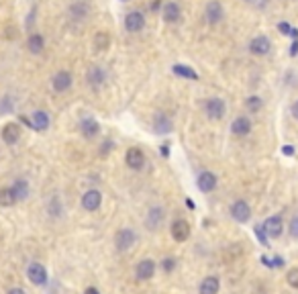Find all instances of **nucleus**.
Here are the masks:
<instances>
[{"label":"nucleus","mask_w":298,"mask_h":294,"mask_svg":"<svg viewBox=\"0 0 298 294\" xmlns=\"http://www.w3.org/2000/svg\"><path fill=\"white\" fill-rule=\"evenodd\" d=\"M204 111H206L208 118H212V120H221V118L225 117V113H227L225 100L219 98V96L208 98V100H206V105H204Z\"/></svg>","instance_id":"obj_1"},{"label":"nucleus","mask_w":298,"mask_h":294,"mask_svg":"<svg viewBox=\"0 0 298 294\" xmlns=\"http://www.w3.org/2000/svg\"><path fill=\"white\" fill-rule=\"evenodd\" d=\"M263 233H266L268 237H272V239H278L280 235H282V231H284V221L280 219L278 215H274V217H268L266 221H263V225L259 227Z\"/></svg>","instance_id":"obj_2"},{"label":"nucleus","mask_w":298,"mask_h":294,"mask_svg":"<svg viewBox=\"0 0 298 294\" xmlns=\"http://www.w3.org/2000/svg\"><path fill=\"white\" fill-rule=\"evenodd\" d=\"M27 278L35 286H45L47 284V270H45V266L39 264V262H33L27 268Z\"/></svg>","instance_id":"obj_3"},{"label":"nucleus","mask_w":298,"mask_h":294,"mask_svg":"<svg viewBox=\"0 0 298 294\" xmlns=\"http://www.w3.org/2000/svg\"><path fill=\"white\" fill-rule=\"evenodd\" d=\"M135 241H137V235L133 229H121L117 235H114V245H117V249L121 251H127L135 245Z\"/></svg>","instance_id":"obj_4"},{"label":"nucleus","mask_w":298,"mask_h":294,"mask_svg":"<svg viewBox=\"0 0 298 294\" xmlns=\"http://www.w3.org/2000/svg\"><path fill=\"white\" fill-rule=\"evenodd\" d=\"M231 217H233L237 223H247L251 217V209L245 200H235L231 204Z\"/></svg>","instance_id":"obj_5"},{"label":"nucleus","mask_w":298,"mask_h":294,"mask_svg":"<svg viewBox=\"0 0 298 294\" xmlns=\"http://www.w3.org/2000/svg\"><path fill=\"white\" fill-rule=\"evenodd\" d=\"M72 82H74V78H72V74H70L68 70H59V72L51 78V86H53L55 92L70 90V88H72Z\"/></svg>","instance_id":"obj_6"},{"label":"nucleus","mask_w":298,"mask_h":294,"mask_svg":"<svg viewBox=\"0 0 298 294\" xmlns=\"http://www.w3.org/2000/svg\"><path fill=\"white\" fill-rule=\"evenodd\" d=\"M23 123L31 125L35 131H47L49 127V115L45 111H35L31 115V118H23Z\"/></svg>","instance_id":"obj_7"},{"label":"nucleus","mask_w":298,"mask_h":294,"mask_svg":"<svg viewBox=\"0 0 298 294\" xmlns=\"http://www.w3.org/2000/svg\"><path fill=\"white\" fill-rule=\"evenodd\" d=\"M170 231H172V237L182 243V241H186L190 237V223L186 219H178V221L172 223V229Z\"/></svg>","instance_id":"obj_8"},{"label":"nucleus","mask_w":298,"mask_h":294,"mask_svg":"<svg viewBox=\"0 0 298 294\" xmlns=\"http://www.w3.org/2000/svg\"><path fill=\"white\" fill-rule=\"evenodd\" d=\"M204 16H206V21L210 25H217L223 21V4L219 2V0H210V2L206 4L204 8Z\"/></svg>","instance_id":"obj_9"},{"label":"nucleus","mask_w":298,"mask_h":294,"mask_svg":"<svg viewBox=\"0 0 298 294\" xmlns=\"http://www.w3.org/2000/svg\"><path fill=\"white\" fill-rule=\"evenodd\" d=\"M102 204V194L98 192V190H88V192H84V196H82V206H84L86 211H98Z\"/></svg>","instance_id":"obj_10"},{"label":"nucleus","mask_w":298,"mask_h":294,"mask_svg":"<svg viewBox=\"0 0 298 294\" xmlns=\"http://www.w3.org/2000/svg\"><path fill=\"white\" fill-rule=\"evenodd\" d=\"M125 27H127L129 33H139V31L145 27V16H143L141 12H137V10L129 12V14L125 16Z\"/></svg>","instance_id":"obj_11"},{"label":"nucleus","mask_w":298,"mask_h":294,"mask_svg":"<svg viewBox=\"0 0 298 294\" xmlns=\"http://www.w3.org/2000/svg\"><path fill=\"white\" fill-rule=\"evenodd\" d=\"M125 162H127V166H129L131 170H141V168L145 166V153H143L139 147H131V149L127 151Z\"/></svg>","instance_id":"obj_12"},{"label":"nucleus","mask_w":298,"mask_h":294,"mask_svg":"<svg viewBox=\"0 0 298 294\" xmlns=\"http://www.w3.org/2000/svg\"><path fill=\"white\" fill-rule=\"evenodd\" d=\"M270 49H272V43H270L268 37H263V35H257L249 43V51H251L253 56H268Z\"/></svg>","instance_id":"obj_13"},{"label":"nucleus","mask_w":298,"mask_h":294,"mask_svg":"<svg viewBox=\"0 0 298 294\" xmlns=\"http://www.w3.org/2000/svg\"><path fill=\"white\" fill-rule=\"evenodd\" d=\"M153 274H155V262L153 259H141V262L137 264V270H135L137 280H149V278H153Z\"/></svg>","instance_id":"obj_14"},{"label":"nucleus","mask_w":298,"mask_h":294,"mask_svg":"<svg viewBox=\"0 0 298 294\" xmlns=\"http://www.w3.org/2000/svg\"><path fill=\"white\" fill-rule=\"evenodd\" d=\"M2 141L6 143V145H14L16 141L21 139V127L16 125V123H6L4 127H2Z\"/></svg>","instance_id":"obj_15"},{"label":"nucleus","mask_w":298,"mask_h":294,"mask_svg":"<svg viewBox=\"0 0 298 294\" xmlns=\"http://www.w3.org/2000/svg\"><path fill=\"white\" fill-rule=\"evenodd\" d=\"M217 176L212 174V172H202L200 176H198V190H202V192H212L214 188H217Z\"/></svg>","instance_id":"obj_16"},{"label":"nucleus","mask_w":298,"mask_h":294,"mask_svg":"<svg viewBox=\"0 0 298 294\" xmlns=\"http://www.w3.org/2000/svg\"><path fill=\"white\" fill-rule=\"evenodd\" d=\"M231 131H233V135L243 137V135H247L251 131V120L247 117H237L233 123H231Z\"/></svg>","instance_id":"obj_17"},{"label":"nucleus","mask_w":298,"mask_h":294,"mask_svg":"<svg viewBox=\"0 0 298 294\" xmlns=\"http://www.w3.org/2000/svg\"><path fill=\"white\" fill-rule=\"evenodd\" d=\"M219 288H221V282H219L217 276H208V278H204V280L200 282V286H198V292H200V294H217Z\"/></svg>","instance_id":"obj_18"},{"label":"nucleus","mask_w":298,"mask_h":294,"mask_svg":"<svg viewBox=\"0 0 298 294\" xmlns=\"http://www.w3.org/2000/svg\"><path fill=\"white\" fill-rule=\"evenodd\" d=\"M153 131H155V133H159V135L170 133V131H172V120H170L168 117H165V115L157 113V115L153 117Z\"/></svg>","instance_id":"obj_19"},{"label":"nucleus","mask_w":298,"mask_h":294,"mask_svg":"<svg viewBox=\"0 0 298 294\" xmlns=\"http://www.w3.org/2000/svg\"><path fill=\"white\" fill-rule=\"evenodd\" d=\"M104 78L106 76H104V70H102L100 65H92L90 70H88V74H86L88 84L94 86V88H96V86H100V84H104Z\"/></svg>","instance_id":"obj_20"},{"label":"nucleus","mask_w":298,"mask_h":294,"mask_svg":"<svg viewBox=\"0 0 298 294\" xmlns=\"http://www.w3.org/2000/svg\"><path fill=\"white\" fill-rule=\"evenodd\" d=\"M80 131H82V135H84V137L92 139V137H96V135H98L100 127H98V123H96L94 118H84V120L80 123Z\"/></svg>","instance_id":"obj_21"},{"label":"nucleus","mask_w":298,"mask_h":294,"mask_svg":"<svg viewBox=\"0 0 298 294\" xmlns=\"http://www.w3.org/2000/svg\"><path fill=\"white\" fill-rule=\"evenodd\" d=\"M180 16H182V12H180V6L176 2H165L163 4V19L168 23L180 21Z\"/></svg>","instance_id":"obj_22"},{"label":"nucleus","mask_w":298,"mask_h":294,"mask_svg":"<svg viewBox=\"0 0 298 294\" xmlns=\"http://www.w3.org/2000/svg\"><path fill=\"white\" fill-rule=\"evenodd\" d=\"M110 47V35L106 31H98L94 37V49L96 51H106Z\"/></svg>","instance_id":"obj_23"},{"label":"nucleus","mask_w":298,"mask_h":294,"mask_svg":"<svg viewBox=\"0 0 298 294\" xmlns=\"http://www.w3.org/2000/svg\"><path fill=\"white\" fill-rule=\"evenodd\" d=\"M27 47H29L31 54H41L43 47H45V41H43V37L39 35V33H33V35L29 37V41H27Z\"/></svg>","instance_id":"obj_24"},{"label":"nucleus","mask_w":298,"mask_h":294,"mask_svg":"<svg viewBox=\"0 0 298 294\" xmlns=\"http://www.w3.org/2000/svg\"><path fill=\"white\" fill-rule=\"evenodd\" d=\"M161 219H163V211L159 209V206H155V209L149 211L145 223H147V227H149V229H157V227H159V223H161Z\"/></svg>","instance_id":"obj_25"},{"label":"nucleus","mask_w":298,"mask_h":294,"mask_svg":"<svg viewBox=\"0 0 298 294\" xmlns=\"http://www.w3.org/2000/svg\"><path fill=\"white\" fill-rule=\"evenodd\" d=\"M10 188H12L16 200H25V198L29 196V184H27L25 180H14V184H12Z\"/></svg>","instance_id":"obj_26"},{"label":"nucleus","mask_w":298,"mask_h":294,"mask_svg":"<svg viewBox=\"0 0 298 294\" xmlns=\"http://www.w3.org/2000/svg\"><path fill=\"white\" fill-rule=\"evenodd\" d=\"M14 202H19L12 192V188H0V206H12Z\"/></svg>","instance_id":"obj_27"},{"label":"nucleus","mask_w":298,"mask_h":294,"mask_svg":"<svg viewBox=\"0 0 298 294\" xmlns=\"http://www.w3.org/2000/svg\"><path fill=\"white\" fill-rule=\"evenodd\" d=\"M174 72L178 74V76H184V78H190V80H198V74L192 70V67H184V65H182V63H176L174 65Z\"/></svg>","instance_id":"obj_28"},{"label":"nucleus","mask_w":298,"mask_h":294,"mask_svg":"<svg viewBox=\"0 0 298 294\" xmlns=\"http://www.w3.org/2000/svg\"><path fill=\"white\" fill-rule=\"evenodd\" d=\"M70 12H72V16H76V19H82V16H86L88 6H86L84 2H76V4L70 8Z\"/></svg>","instance_id":"obj_29"},{"label":"nucleus","mask_w":298,"mask_h":294,"mask_svg":"<svg viewBox=\"0 0 298 294\" xmlns=\"http://www.w3.org/2000/svg\"><path fill=\"white\" fill-rule=\"evenodd\" d=\"M245 105H247V109H249L251 113H257V111L261 109V98H259V96H249Z\"/></svg>","instance_id":"obj_30"},{"label":"nucleus","mask_w":298,"mask_h":294,"mask_svg":"<svg viewBox=\"0 0 298 294\" xmlns=\"http://www.w3.org/2000/svg\"><path fill=\"white\" fill-rule=\"evenodd\" d=\"M286 282H288L292 288H298V268H292V270L286 274Z\"/></svg>","instance_id":"obj_31"},{"label":"nucleus","mask_w":298,"mask_h":294,"mask_svg":"<svg viewBox=\"0 0 298 294\" xmlns=\"http://www.w3.org/2000/svg\"><path fill=\"white\" fill-rule=\"evenodd\" d=\"M288 229H290V235H292L294 239H298V215L290 221V227H288Z\"/></svg>","instance_id":"obj_32"},{"label":"nucleus","mask_w":298,"mask_h":294,"mask_svg":"<svg viewBox=\"0 0 298 294\" xmlns=\"http://www.w3.org/2000/svg\"><path fill=\"white\" fill-rule=\"evenodd\" d=\"M174 266H176V264H174L172 257H165V259H163V270H165V272H172Z\"/></svg>","instance_id":"obj_33"},{"label":"nucleus","mask_w":298,"mask_h":294,"mask_svg":"<svg viewBox=\"0 0 298 294\" xmlns=\"http://www.w3.org/2000/svg\"><path fill=\"white\" fill-rule=\"evenodd\" d=\"M4 111H10V98L4 96L2 98V105H0V113H4Z\"/></svg>","instance_id":"obj_34"},{"label":"nucleus","mask_w":298,"mask_h":294,"mask_svg":"<svg viewBox=\"0 0 298 294\" xmlns=\"http://www.w3.org/2000/svg\"><path fill=\"white\" fill-rule=\"evenodd\" d=\"M278 29H280V31H282V33H284V35H288V31H290V27H288L286 23H280V25H278Z\"/></svg>","instance_id":"obj_35"},{"label":"nucleus","mask_w":298,"mask_h":294,"mask_svg":"<svg viewBox=\"0 0 298 294\" xmlns=\"http://www.w3.org/2000/svg\"><path fill=\"white\" fill-rule=\"evenodd\" d=\"M8 294H27V292H25L23 288H10V290H8Z\"/></svg>","instance_id":"obj_36"},{"label":"nucleus","mask_w":298,"mask_h":294,"mask_svg":"<svg viewBox=\"0 0 298 294\" xmlns=\"http://www.w3.org/2000/svg\"><path fill=\"white\" fill-rule=\"evenodd\" d=\"M292 115H294V118H298V100L292 105Z\"/></svg>","instance_id":"obj_37"},{"label":"nucleus","mask_w":298,"mask_h":294,"mask_svg":"<svg viewBox=\"0 0 298 294\" xmlns=\"http://www.w3.org/2000/svg\"><path fill=\"white\" fill-rule=\"evenodd\" d=\"M286 155H292L294 153V149H292V145H284V149H282Z\"/></svg>","instance_id":"obj_38"},{"label":"nucleus","mask_w":298,"mask_h":294,"mask_svg":"<svg viewBox=\"0 0 298 294\" xmlns=\"http://www.w3.org/2000/svg\"><path fill=\"white\" fill-rule=\"evenodd\" d=\"M296 51H298V41H294V43H292V51H290V54H292V56H296Z\"/></svg>","instance_id":"obj_39"},{"label":"nucleus","mask_w":298,"mask_h":294,"mask_svg":"<svg viewBox=\"0 0 298 294\" xmlns=\"http://www.w3.org/2000/svg\"><path fill=\"white\" fill-rule=\"evenodd\" d=\"M84 294H100V292H98L96 288H86V292Z\"/></svg>","instance_id":"obj_40"}]
</instances>
